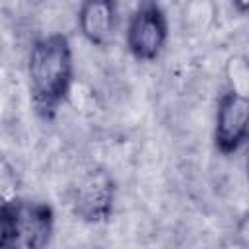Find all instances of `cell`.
Wrapping results in <instances>:
<instances>
[{
  "label": "cell",
  "mask_w": 249,
  "mask_h": 249,
  "mask_svg": "<svg viewBox=\"0 0 249 249\" xmlns=\"http://www.w3.org/2000/svg\"><path fill=\"white\" fill-rule=\"evenodd\" d=\"M29 93L37 115L54 119L66 103L74 82L72 45L64 33H49L33 41L27 58Z\"/></svg>",
  "instance_id": "6da1fadb"
},
{
  "label": "cell",
  "mask_w": 249,
  "mask_h": 249,
  "mask_svg": "<svg viewBox=\"0 0 249 249\" xmlns=\"http://www.w3.org/2000/svg\"><path fill=\"white\" fill-rule=\"evenodd\" d=\"M54 228L51 204L29 198L0 202V249H47Z\"/></svg>",
  "instance_id": "7a4b0ae2"
},
{
  "label": "cell",
  "mask_w": 249,
  "mask_h": 249,
  "mask_svg": "<svg viewBox=\"0 0 249 249\" xmlns=\"http://www.w3.org/2000/svg\"><path fill=\"white\" fill-rule=\"evenodd\" d=\"M169 37V23L163 8L156 2L140 4L128 18L126 25V47L128 53L140 60H156Z\"/></svg>",
  "instance_id": "3957f363"
},
{
  "label": "cell",
  "mask_w": 249,
  "mask_h": 249,
  "mask_svg": "<svg viewBox=\"0 0 249 249\" xmlns=\"http://www.w3.org/2000/svg\"><path fill=\"white\" fill-rule=\"evenodd\" d=\"M249 134V101L247 95L228 89L218 99L214 144L220 154H235Z\"/></svg>",
  "instance_id": "277c9868"
},
{
  "label": "cell",
  "mask_w": 249,
  "mask_h": 249,
  "mask_svg": "<svg viewBox=\"0 0 249 249\" xmlns=\"http://www.w3.org/2000/svg\"><path fill=\"white\" fill-rule=\"evenodd\" d=\"M115 185L103 171H93L82 179L74 195V212L86 222H105L113 212Z\"/></svg>",
  "instance_id": "5b68a950"
},
{
  "label": "cell",
  "mask_w": 249,
  "mask_h": 249,
  "mask_svg": "<svg viewBox=\"0 0 249 249\" xmlns=\"http://www.w3.org/2000/svg\"><path fill=\"white\" fill-rule=\"evenodd\" d=\"M78 25L82 35L97 47L111 41L117 25V6L111 0H88L80 6Z\"/></svg>",
  "instance_id": "8992f818"
},
{
  "label": "cell",
  "mask_w": 249,
  "mask_h": 249,
  "mask_svg": "<svg viewBox=\"0 0 249 249\" xmlns=\"http://www.w3.org/2000/svg\"><path fill=\"white\" fill-rule=\"evenodd\" d=\"M228 76H230V89L235 93L247 95V86H249V70L247 62L241 56H233L228 62Z\"/></svg>",
  "instance_id": "52a82bcc"
}]
</instances>
